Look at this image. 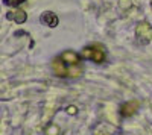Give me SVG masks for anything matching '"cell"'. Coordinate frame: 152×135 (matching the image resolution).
Segmentation results:
<instances>
[{"label":"cell","instance_id":"obj_1","mask_svg":"<svg viewBox=\"0 0 152 135\" xmlns=\"http://www.w3.org/2000/svg\"><path fill=\"white\" fill-rule=\"evenodd\" d=\"M52 70L55 71L56 76H62V78H79L82 75V67L79 65H70L67 67V64L62 61L61 56L55 58L52 61Z\"/></svg>","mask_w":152,"mask_h":135},{"label":"cell","instance_id":"obj_2","mask_svg":"<svg viewBox=\"0 0 152 135\" xmlns=\"http://www.w3.org/2000/svg\"><path fill=\"white\" fill-rule=\"evenodd\" d=\"M135 36L140 44H149L152 40V26L148 21H140L135 26Z\"/></svg>","mask_w":152,"mask_h":135},{"label":"cell","instance_id":"obj_3","mask_svg":"<svg viewBox=\"0 0 152 135\" xmlns=\"http://www.w3.org/2000/svg\"><path fill=\"white\" fill-rule=\"evenodd\" d=\"M82 56L84 58H88V59H93L94 62H104L105 61V58H107V55H105V50H104V47L102 46H88V47H85L84 50H82Z\"/></svg>","mask_w":152,"mask_h":135},{"label":"cell","instance_id":"obj_4","mask_svg":"<svg viewBox=\"0 0 152 135\" xmlns=\"http://www.w3.org/2000/svg\"><path fill=\"white\" fill-rule=\"evenodd\" d=\"M138 106H140V102L138 100H129V102H126L120 106V114L122 117H131L137 112V109Z\"/></svg>","mask_w":152,"mask_h":135},{"label":"cell","instance_id":"obj_5","mask_svg":"<svg viewBox=\"0 0 152 135\" xmlns=\"http://www.w3.org/2000/svg\"><path fill=\"white\" fill-rule=\"evenodd\" d=\"M58 21L59 20H58L55 12H52V11L43 12V15H41V23L43 24H46V26H49V28H56L58 26Z\"/></svg>","mask_w":152,"mask_h":135},{"label":"cell","instance_id":"obj_6","mask_svg":"<svg viewBox=\"0 0 152 135\" xmlns=\"http://www.w3.org/2000/svg\"><path fill=\"white\" fill-rule=\"evenodd\" d=\"M6 18L8 20H12V21H15V23H18V24H21V23H24L28 20V14L24 11H21V9H15V11H11V12H8L6 14Z\"/></svg>","mask_w":152,"mask_h":135},{"label":"cell","instance_id":"obj_7","mask_svg":"<svg viewBox=\"0 0 152 135\" xmlns=\"http://www.w3.org/2000/svg\"><path fill=\"white\" fill-rule=\"evenodd\" d=\"M62 61L67 64V65H79L81 64V59H79V55L78 53H75L72 50H66L64 53L61 55Z\"/></svg>","mask_w":152,"mask_h":135},{"label":"cell","instance_id":"obj_8","mask_svg":"<svg viewBox=\"0 0 152 135\" xmlns=\"http://www.w3.org/2000/svg\"><path fill=\"white\" fill-rule=\"evenodd\" d=\"M5 2V5H8V6H18V5H21L23 2H26V0H3Z\"/></svg>","mask_w":152,"mask_h":135},{"label":"cell","instance_id":"obj_9","mask_svg":"<svg viewBox=\"0 0 152 135\" xmlns=\"http://www.w3.org/2000/svg\"><path fill=\"white\" fill-rule=\"evenodd\" d=\"M67 112L69 114H76V106H69L67 108Z\"/></svg>","mask_w":152,"mask_h":135},{"label":"cell","instance_id":"obj_10","mask_svg":"<svg viewBox=\"0 0 152 135\" xmlns=\"http://www.w3.org/2000/svg\"><path fill=\"white\" fill-rule=\"evenodd\" d=\"M151 8H152V0H151Z\"/></svg>","mask_w":152,"mask_h":135}]
</instances>
